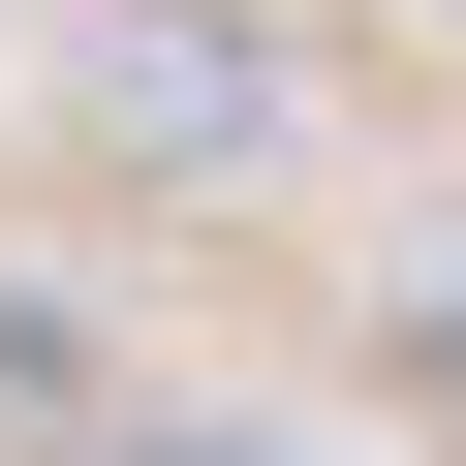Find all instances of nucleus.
<instances>
[{
  "instance_id": "f257e3e1",
  "label": "nucleus",
  "mask_w": 466,
  "mask_h": 466,
  "mask_svg": "<svg viewBox=\"0 0 466 466\" xmlns=\"http://www.w3.org/2000/svg\"><path fill=\"white\" fill-rule=\"evenodd\" d=\"M94 125H125V156H280V63H249V32H125Z\"/></svg>"
},
{
  "instance_id": "f03ea898",
  "label": "nucleus",
  "mask_w": 466,
  "mask_h": 466,
  "mask_svg": "<svg viewBox=\"0 0 466 466\" xmlns=\"http://www.w3.org/2000/svg\"><path fill=\"white\" fill-rule=\"evenodd\" d=\"M125 466H280V435H125Z\"/></svg>"
}]
</instances>
